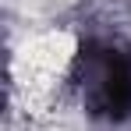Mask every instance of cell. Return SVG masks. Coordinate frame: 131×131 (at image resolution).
Listing matches in <instances>:
<instances>
[{
  "instance_id": "1",
  "label": "cell",
  "mask_w": 131,
  "mask_h": 131,
  "mask_svg": "<svg viewBox=\"0 0 131 131\" xmlns=\"http://www.w3.org/2000/svg\"><path fill=\"white\" fill-rule=\"evenodd\" d=\"M71 89L99 121H124L131 113V46L117 39H89L71 60Z\"/></svg>"
}]
</instances>
